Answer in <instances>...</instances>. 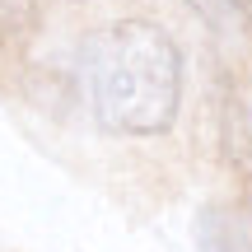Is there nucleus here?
Wrapping results in <instances>:
<instances>
[{"label": "nucleus", "instance_id": "f257e3e1", "mask_svg": "<svg viewBox=\"0 0 252 252\" xmlns=\"http://www.w3.org/2000/svg\"><path fill=\"white\" fill-rule=\"evenodd\" d=\"M80 75L98 126L112 135H163L182 103V52L159 24L122 19L80 47Z\"/></svg>", "mask_w": 252, "mask_h": 252}, {"label": "nucleus", "instance_id": "f03ea898", "mask_svg": "<svg viewBox=\"0 0 252 252\" xmlns=\"http://www.w3.org/2000/svg\"><path fill=\"white\" fill-rule=\"evenodd\" d=\"M191 9L206 14L210 24L224 28V33H234V28L243 24V0H191Z\"/></svg>", "mask_w": 252, "mask_h": 252}]
</instances>
